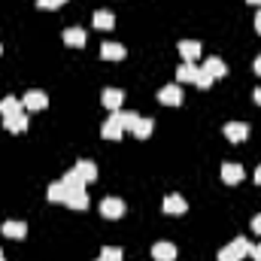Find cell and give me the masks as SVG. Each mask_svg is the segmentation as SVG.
I'll use <instances>...</instances> for the list:
<instances>
[{"label":"cell","mask_w":261,"mask_h":261,"mask_svg":"<svg viewBox=\"0 0 261 261\" xmlns=\"http://www.w3.org/2000/svg\"><path fill=\"white\" fill-rule=\"evenodd\" d=\"M249 252H252V243L246 237H237L219 252V261H243V255H249Z\"/></svg>","instance_id":"1"},{"label":"cell","mask_w":261,"mask_h":261,"mask_svg":"<svg viewBox=\"0 0 261 261\" xmlns=\"http://www.w3.org/2000/svg\"><path fill=\"white\" fill-rule=\"evenodd\" d=\"M100 134L107 137V140H119L122 134H125V122H122V110H116L107 122H103V128H100Z\"/></svg>","instance_id":"2"},{"label":"cell","mask_w":261,"mask_h":261,"mask_svg":"<svg viewBox=\"0 0 261 261\" xmlns=\"http://www.w3.org/2000/svg\"><path fill=\"white\" fill-rule=\"evenodd\" d=\"M100 216H103V219H119V216H125V203H122L119 197H103Z\"/></svg>","instance_id":"3"},{"label":"cell","mask_w":261,"mask_h":261,"mask_svg":"<svg viewBox=\"0 0 261 261\" xmlns=\"http://www.w3.org/2000/svg\"><path fill=\"white\" fill-rule=\"evenodd\" d=\"M158 100H161V103H170V107H179V103H182V88H179V82H176V85H164V88L158 91Z\"/></svg>","instance_id":"4"},{"label":"cell","mask_w":261,"mask_h":261,"mask_svg":"<svg viewBox=\"0 0 261 261\" xmlns=\"http://www.w3.org/2000/svg\"><path fill=\"white\" fill-rule=\"evenodd\" d=\"M21 107L24 110H46L49 107V97H46V91H28L21 97Z\"/></svg>","instance_id":"5"},{"label":"cell","mask_w":261,"mask_h":261,"mask_svg":"<svg viewBox=\"0 0 261 261\" xmlns=\"http://www.w3.org/2000/svg\"><path fill=\"white\" fill-rule=\"evenodd\" d=\"M152 258L155 261H173L176 258V246L167 243V240H158V243L152 246Z\"/></svg>","instance_id":"6"},{"label":"cell","mask_w":261,"mask_h":261,"mask_svg":"<svg viewBox=\"0 0 261 261\" xmlns=\"http://www.w3.org/2000/svg\"><path fill=\"white\" fill-rule=\"evenodd\" d=\"M64 203L67 206H73V210H85V206H88V195H85V189H67Z\"/></svg>","instance_id":"7"},{"label":"cell","mask_w":261,"mask_h":261,"mask_svg":"<svg viewBox=\"0 0 261 261\" xmlns=\"http://www.w3.org/2000/svg\"><path fill=\"white\" fill-rule=\"evenodd\" d=\"M186 210H189V203H186V197L182 195H167L164 197V213L179 216V213H186Z\"/></svg>","instance_id":"8"},{"label":"cell","mask_w":261,"mask_h":261,"mask_svg":"<svg viewBox=\"0 0 261 261\" xmlns=\"http://www.w3.org/2000/svg\"><path fill=\"white\" fill-rule=\"evenodd\" d=\"M100 100H103V107H107L110 113H116V110L122 107V100H125V94H122L119 88H107V91L100 94Z\"/></svg>","instance_id":"9"},{"label":"cell","mask_w":261,"mask_h":261,"mask_svg":"<svg viewBox=\"0 0 261 261\" xmlns=\"http://www.w3.org/2000/svg\"><path fill=\"white\" fill-rule=\"evenodd\" d=\"M246 134H249V128H246L243 122H228V125H225V137H228L231 143H243Z\"/></svg>","instance_id":"10"},{"label":"cell","mask_w":261,"mask_h":261,"mask_svg":"<svg viewBox=\"0 0 261 261\" xmlns=\"http://www.w3.org/2000/svg\"><path fill=\"white\" fill-rule=\"evenodd\" d=\"M100 58H107V61H122V58H125V46H122V43H103V46H100Z\"/></svg>","instance_id":"11"},{"label":"cell","mask_w":261,"mask_h":261,"mask_svg":"<svg viewBox=\"0 0 261 261\" xmlns=\"http://www.w3.org/2000/svg\"><path fill=\"white\" fill-rule=\"evenodd\" d=\"M179 55H182L189 64H195V58H200V43H195V40H182V43H179Z\"/></svg>","instance_id":"12"},{"label":"cell","mask_w":261,"mask_h":261,"mask_svg":"<svg viewBox=\"0 0 261 261\" xmlns=\"http://www.w3.org/2000/svg\"><path fill=\"white\" fill-rule=\"evenodd\" d=\"M222 179H225L228 186H237V182L243 179V167H240V164H222Z\"/></svg>","instance_id":"13"},{"label":"cell","mask_w":261,"mask_h":261,"mask_svg":"<svg viewBox=\"0 0 261 261\" xmlns=\"http://www.w3.org/2000/svg\"><path fill=\"white\" fill-rule=\"evenodd\" d=\"M3 234H6V237H12V240H21V237L28 234V225H24V222L9 219V222H3Z\"/></svg>","instance_id":"14"},{"label":"cell","mask_w":261,"mask_h":261,"mask_svg":"<svg viewBox=\"0 0 261 261\" xmlns=\"http://www.w3.org/2000/svg\"><path fill=\"white\" fill-rule=\"evenodd\" d=\"M3 128H6V130H12V134H21V130L28 128V116H24V113L6 116V119H3Z\"/></svg>","instance_id":"15"},{"label":"cell","mask_w":261,"mask_h":261,"mask_svg":"<svg viewBox=\"0 0 261 261\" xmlns=\"http://www.w3.org/2000/svg\"><path fill=\"white\" fill-rule=\"evenodd\" d=\"M21 110H24V107H21V100H18V97H12V94L0 100V113H3V119H6V116H15V113H21Z\"/></svg>","instance_id":"16"},{"label":"cell","mask_w":261,"mask_h":261,"mask_svg":"<svg viewBox=\"0 0 261 261\" xmlns=\"http://www.w3.org/2000/svg\"><path fill=\"white\" fill-rule=\"evenodd\" d=\"M64 43L67 46H76V49L85 46V31H82V28H67L64 31Z\"/></svg>","instance_id":"17"},{"label":"cell","mask_w":261,"mask_h":261,"mask_svg":"<svg viewBox=\"0 0 261 261\" xmlns=\"http://www.w3.org/2000/svg\"><path fill=\"white\" fill-rule=\"evenodd\" d=\"M91 21H94V28H103V31H110V28L116 24V15H113V12H107V9H97Z\"/></svg>","instance_id":"18"},{"label":"cell","mask_w":261,"mask_h":261,"mask_svg":"<svg viewBox=\"0 0 261 261\" xmlns=\"http://www.w3.org/2000/svg\"><path fill=\"white\" fill-rule=\"evenodd\" d=\"M73 170H76V173H79V176H82L85 182H94V179H97V167H94L91 161H79V164H76Z\"/></svg>","instance_id":"19"},{"label":"cell","mask_w":261,"mask_h":261,"mask_svg":"<svg viewBox=\"0 0 261 261\" xmlns=\"http://www.w3.org/2000/svg\"><path fill=\"white\" fill-rule=\"evenodd\" d=\"M203 73H210V76L216 79V76H225V73H228V67H225V61H222V58H206Z\"/></svg>","instance_id":"20"},{"label":"cell","mask_w":261,"mask_h":261,"mask_svg":"<svg viewBox=\"0 0 261 261\" xmlns=\"http://www.w3.org/2000/svg\"><path fill=\"white\" fill-rule=\"evenodd\" d=\"M197 76H200V70H197L195 64H189V61L176 70V79H179V82H197Z\"/></svg>","instance_id":"21"},{"label":"cell","mask_w":261,"mask_h":261,"mask_svg":"<svg viewBox=\"0 0 261 261\" xmlns=\"http://www.w3.org/2000/svg\"><path fill=\"white\" fill-rule=\"evenodd\" d=\"M152 128H155V125H152V119H137V122H134V128H130V134H134V137H140V140H146V137L152 134Z\"/></svg>","instance_id":"22"},{"label":"cell","mask_w":261,"mask_h":261,"mask_svg":"<svg viewBox=\"0 0 261 261\" xmlns=\"http://www.w3.org/2000/svg\"><path fill=\"white\" fill-rule=\"evenodd\" d=\"M46 197H49L52 203H64L67 186H64V182H52V186H49V192H46Z\"/></svg>","instance_id":"23"},{"label":"cell","mask_w":261,"mask_h":261,"mask_svg":"<svg viewBox=\"0 0 261 261\" xmlns=\"http://www.w3.org/2000/svg\"><path fill=\"white\" fill-rule=\"evenodd\" d=\"M61 182H64L67 189H85V179H82V176H79L76 170H70V173H64V179H61Z\"/></svg>","instance_id":"24"},{"label":"cell","mask_w":261,"mask_h":261,"mask_svg":"<svg viewBox=\"0 0 261 261\" xmlns=\"http://www.w3.org/2000/svg\"><path fill=\"white\" fill-rule=\"evenodd\" d=\"M100 258L103 261H122V249L119 246H103L100 249Z\"/></svg>","instance_id":"25"},{"label":"cell","mask_w":261,"mask_h":261,"mask_svg":"<svg viewBox=\"0 0 261 261\" xmlns=\"http://www.w3.org/2000/svg\"><path fill=\"white\" fill-rule=\"evenodd\" d=\"M61 3H67V0H37V6H40V9H58Z\"/></svg>","instance_id":"26"},{"label":"cell","mask_w":261,"mask_h":261,"mask_svg":"<svg viewBox=\"0 0 261 261\" xmlns=\"http://www.w3.org/2000/svg\"><path fill=\"white\" fill-rule=\"evenodd\" d=\"M252 231H258V234H261V213L252 219Z\"/></svg>","instance_id":"27"},{"label":"cell","mask_w":261,"mask_h":261,"mask_svg":"<svg viewBox=\"0 0 261 261\" xmlns=\"http://www.w3.org/2000/svg\"><path fill=\"white\" fill-rule=\"evenodd\" d=\"M249 255H252L255 261H261V243H258V246H252V252H249Z\"/></svg>","instance_id":"28"},{"label":"cell","mask_w":261,"mask_h":261,"mask_svg":"<svg viewBox=\"0 0 261 261\" xmlns=\"http://www.w3.org/2000/svg\"><path fill=\"white\" fill-rule=\"evenodd\" d=\"M255 31H258V34H261V12H258V15H255Z\"/></svg>","instance_id":"29"},{"label":"cell","mask_w":261,"mask_h":261,"mask_svg":"<svg viewBox=\"0 0 261 261\" xmlns=\"http://www.w3.org/2000/svg\"><path fill=\"white\" fill-rule=\"evenodd\" d=\"M255 73L261 76V58H255Z\"/></svg>","instance_id":"30"},{"label":"cell","mask_w":261,"mask_h":261,"mask_svg":"<svg viewBox=\"0 0 261 261\" xmlns=\"http://www.w3.org/2000/svg\"><path fill=\"white\" fill-rule=\"evenodd\" d=\"M255 182H258V186H261V167H258V170H255Z\"/></svg>","instance_id":"31"},{"label":"cell","mask_w":261,"mask_h":261,"mask_svg":"<svg viewBox=\"0 0 261 261\" xmlns=\"http://www.w3.org/2000/svg\"><path fill=\"white\" fill-rule=\"evenodd\" d=\"M255 100L261 103V88H255Z\"/></svg>","instance_id":"32"},{"label":"cell","mask_w":261,"mask_h":261,"mask_svg":"<svg viewBox=\"0 0 261 261\" xmlns=\"http://www.w3.org/2000/svg\"><path fill=\"white\" fill-rule=\"evenodd\" d=\"M249 3H255V6H261V0H249Z\"/></svg>","instance_id":"33"},{"label":"cell","mask_w":261,"mask_h":261,"mask_svg":"<svg viewBox=\"0 0 261 261\" xmlns=\"http://www.w3.org/2000/svg\"><path fill=\"white\" fill-rule=\"evenodd\" d=\"M0 261H3V252H0Z\"/></svg>","instance_id":"34"},{"label":"cell","mask_w":261,"mask_h":261,"mask_svg":"<svg viewBox=\"0 0 261 261\" xmlns=\"http://www.w3.org/2000/svg\"><path fill=\"white\" fill-rule=\"evenodd\" d=\"M97 261H103V258H97Z\"/></svg>","instance_id":"35"}]
</instances>
